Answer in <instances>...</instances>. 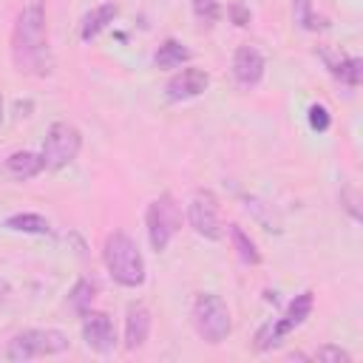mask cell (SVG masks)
Returning a JSON list of instances; mask_svg holds the SVG:
<instances>
[{"mask_svg":"<svg viewBox=\"0 0 363 363\" xmlns=\"http://www.w3.org/2000/svg\"><path fill=\"white\" fill-rule=\"evenodd\" d=\"M82 340L96 354H111L116 349V326L108 312L88 309L82 315Z\"/></svg>","mask_w":363,"mask_h":363,"instance_id":"cell-9","label":"cell"},{"mask_svg":"<svg viewBox=\"0 0 363 363\" xmlns=\"http://www.w3.org/2000/svg\"><path fill=\"white\" fill-rule=\"evenodd\" d=\"M318 54H320L323 65L329 68V74L340 85H346V88H357L360 85V79H363V62H360V57H343V54H335L329 48H320Z\"/></svg>","mask_w":363,"mask_h":363,"instance_id":"cell-13","label":"cell"},{"mask_svg":"<svg viewBox=\"0 0 363 363\" xmlns=\"http://www.w3.org/2000/svg\"><path fill=\"white\" fill-rule=\"evenodd\" d=\"M71 349V340L62 329H23L6 343V360L11 363H26L34 357H48V354H62Z\"/></svg>","mask_w":363,"mask_h":363,"instance_id":"cell-4","label":"cell"},{"mask_svg":"<svg viewBox=\"0 0 363 363\" xmlns=\"http://www.w3.org/2000/svg\"><path fill=\"white\" fill-rule=\"evenodd\" d=\"M312 306H315V292H312V289H303L301 295H295V298L289 301V306L284 309L281 318L267 320V323L255 332V349H258V352H267V349L278 346L286 335H292V332L312 315Z\"/></svg>","mask_w":363,"mask_h":363,"instance_id":"cell-5","label":"cell"},{"mask_svg":"<svg viewBox=\"0 0 363 363\" xmlns=\"http://www.w3.org/2000/svg\"><path fill=\"white\" fill-rule=\"evenodd\" d=\"M182 227V207L170 193H162L159 199H153L145 210V230H147V241L156 252H164L167 244L173 241V235Z\"/></svg>","mask_w":363,"mask_h":363,"instance_id":"cell-6","label":"cell"},{"mask_svg":"<svg viewBox=\"0 0 363 363\" xmlns=\"http://www.w3.org/2000/svg\"><path fill=\"white\" fill-rule=\"evenodd\" d=\"M292 14H295V23H298L303 31H318V28L326 26L323 17H318L312 0H292Z\"/></svg>","mask_w":363,"mask_h":363,"instance_id":"cell-20","label":"cell"},{"mask_svg":"<svg viewBox=\"0 0 363 363\" xmlns=\"http://www.w3.org/2000/svg\"><path fill=\"white\" fill-rule=\"evenodd\" d=\"M264 71H267V60L255 45L244 43V45L235 48V54H233V79L241 88H255L264 79Z\"/></svg>","mask_w":363,"mask_h":363,"instance_id":"cell-11","label":"cell"},{"mask_svg":"<svg viewBox=\"0 0 363 363\" xmlns=\"http://www.w3.org/2000/svg\"><path fill=\"white\" fill-rule=\"evenodd\" d=\"M190 48L173 37H167L164 43H159V48L153 51V65L162 68V71H170V68H182L190 62Z\"/></svg>","mask_w":363,"mask_h":363,"instance_id":"cell-16","label":"cell"},{"mask_svg":"<svg viewBox=\"0 0 363 363\" xmlns=\"http://www.w3.org/2000/svg\"><path fill=\"white\" fill-rule=\"evenodd\" d=\"M11 60L20 74L48 77L54 71L45 0H26V6L17 11L11 28Z\"/></svg>","mask_w":363,"mask_h":363,"instance_id":"cell-1","label":"cell"},{"mask_svg":"<svg viewBox=\"0 0 363 363\" xmlns=\"http://www.w3.org/2000/svg\"><path fill=\"white\" fill-rule=\"evenodd\" d=\"M306 119H309V128H312V130H318V133L329 130V125H332V113H329V108H326V105H320V102H312V105H309Z\"/></svg>","mask_w":363,"mask_h":363,"instance_id":"cell-22","label":"cell"},{"mask_svg":"<svg viewBox=\"0 0 363 363\" xmlns=\"http://www.w3.org/2000/svg\"><path fill=\"white\" fill-rule=\"evenodd\" d=\"M340 204L349 210V216H352L354 221H360V207H357V199H354L352 190H343V193H340Z\"/></svg>","mask_w":363,"mask_h":363,"instance_id":"cell-25","label":"cell"},{"mask_svg":"<svg viewBox=\"0 0 363 363\" xmlns=\"http://www.w3.org/2000/svg\"><path fill=\"white\" fill-rule=\"evenodd\" d=\"M312 360H320V363H352V354L335 343H326V346H318Z\"/></svg>","mask_w":363,"mask_h":363,"instance_id":"cell-23","label":"cell"},{"mask_svg":"<svg viewBox=\"0 0 363 363\" xmlns=\"http://www.w3.org/2000/svg\"><path fill=\"white\" fill-rule=\"evenodd\" d=\"M94 298H96V281H91V278H79L68 292V303L79 318L94 306Z\"/></svg>","mask_w":363,"mask_h":363,"instance_id":"cell-19","label":"cell"},{"mask_svg":"<svg viewBox=\"0 0 363 363\" xmlns=\"http://www.w3.org/2000/svg\"><path fill=\"white\" fill-rule=\"evenodd\" d=\"M190 9L201 26H213L221 20V0H190Z\"/></svg>","mask_w":363,"mask_h":363,"instance_id":"cell-21","label":"cell"},{"mask_svg":"<svg viewBox=\"0 0 363 363\" xmlns=\"http://www.w3.org/2000/svg\"><path fill=\"white\" fill-rule=\"evenodd\" d=\"M150 309L145 303H128L125 309V349L136 352L150 337Z\"/></svg>","mask_w":363,"mask_h":363,"instance_id":"cell-12","label":"cell"},{"mask_svg":"<svg viewBox=\"0 0 363 363\" xmlns=\"http://www.w3.org/2000/svg\"><path fill=\"white\" fill-rule=\"evenodd\" d=\"M207 88H210V74H207L204 68L184 65L182 71H176V74L167 79V85H164V99H167V102H187V99L201 96Z\"/></svg>","mask_w":363,"mask_h":363,"instance_id":"cell-10","label":"cell"},{"mask_svg":"<svg viewBox=\"0 0 363 363\" xmlns=\"http://www.w3.org/2000/svg\"><path fill=\"white\" fill-rule=\"evenodd\" d=\"M11 233H26V235H51V221L40 213H14L3 221Z\"/></svg>","mask_w":363,"mask_h":363,"instance_id":"cell-17","label":"cell"},{"mask_svg":"<svg viewBox=\"0 0 363 363\" xmlns=\"http://www.w3.org/2000/svg\"><path fill=\"white\" fill-rule=\"evenodd\" d=\"M82 150V133L77 125L60 119V122H51L45 139H43V162H45V170H62L68 167Z\"/></svg>","mask_w":363,"mask_h":363,"instance_id":"cell-7","label":"cell"},{"mask_svg":"<svg viewBox=\"0 0 363 363\" xmlns=\"http://www.w3.org/2000/svg\"><path fill=\"white\" fill-rule=\"evenodd\" d=\"M6 170L20 179V182H28L34 176H40L45 170V162H43V153H34V150H14L6 156Z\"/></svg>","mask_w":363,"mask_h":363,"instance_id":"cell-15","label":"cell"},{"mask_svg":"<svg viewBox=\"0 0 363 363\" xmlns=\"http://www.w3.org/2000/svg\"><path fill=\"white\" fill-rule=\"evenodd\" d=\"M227 14H230V20H233L238 28L250 26V20H252V11H250V6H244L241 0H233V3L227 6Z\"/></svg>","mask_w":363,"mask_h":363,"instance_id":"cell-24","label":"cell"},{"mask_svg":"<svg viewBox=\"0 0 363 363\" xmlns=\"http://www.w3.org/2000/svg\"><path fill=\"white\" fill-rule=\"evenodd\" d=\"M102 264L108 269V275L125 286V289H136L145 284V258L139 244L125 233V230H113L105 235L102 241Z\"/></svg>","mask_w":363,"mask_h":363,"instance_id":"cell-2","label":"cell"},{"mask_svg":"<svg viewBox=\"0 0 363 363\" xmlns=\"http://www.w3.org/2000/svg\"><path fill=\"white\" fill-rule=\"evenodd\" d=\"M187 224L193 227L196 235L207 238V241H218L224 238V227H221V216H218V196L207 187H199L190 201H187Z\"/></svg>","mask_w":363,"mask_h":363,"instance_id":"cell-8","label":"cell"},{"mask_svg":"<svg viewBox=\"0 0 363 363\" xmlns=\"http://www.w3.org/2000/svg\"><path fill=\"white\" fill-rule=\"evenodd\" d=\"M9 295H11V284L0 275V303H6V301H9Z\"/></svg>","mask_w":363,"mask_h":363,"instance_id":"cell-26","label":"cell"},{"mask_svg":"<svg viewBox=\"0 0 363 363\" xmlns=\"http://www.w3.org/2000/svg\"><path fill=\"white\" fill-rule=\"evenodd\" d=\"M193 329L210 346H218L230 337L233 315H230V306L224 303L221 295H216V292H199L196 295V301H193Z\"/></svg>","mask_w":363,"mask_h":363,"instance_id":"cell-3","label":"cell"},{"mask_svg":"<svg viewBox=\"0 0 363 363\" xmlns=\"http://www.w3.org/2000/svg\"><path fill=\"white\" fill-rule=\"evenodd\" d=\"M227 233H230V241H233L235 255H238L244 264H250V267L261 264V250H258V247H255V241L244 233V227H241V224H230V227H227Z\"/></svg>","mask_w":363,"mask_h":363,"instance_id":"cell-18","label":"cell"},{"mask_svg":"<svg viewBox=\"0 0 363 363\" xmlns=\"http://www.w3.org/2000/svg\"><path fill=\"white\" fill-rule=\"evenodd\" d=\"M119 17V6L113 3V0H108V3H99V6H94L91 11H85L82 14V20H79V40L82 43H91V40H96L113 20Z\"/></svg>","mask_w":363,"mask_h":363,"instance_id":"cell-14","label":"cell"},{"mask_svg":"<svg viewBox=\"0 0 363 363\" xmlns=\"http://www.w3.org/2000/svg\"><path fill=\"white\" fill-rule=\"evenodd\" d=\"M0 122H3V96H0Z\"/></svg>","mask_w":363,"mask_h":363,"instance_id":"cell-27","label":"cell"}]
</instances>
